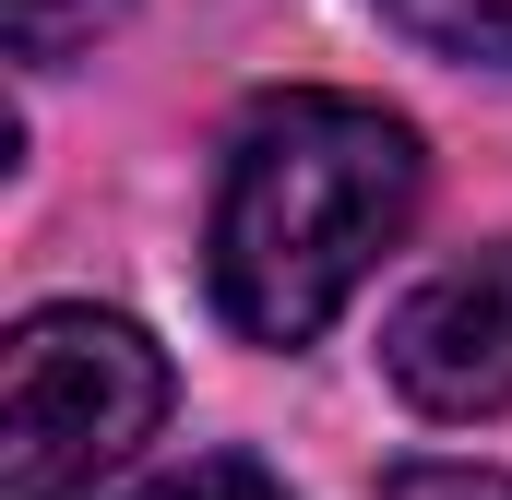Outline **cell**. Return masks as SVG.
<instances>
[{
    "label": "cell",
    "mask_w": 512,
    "mask_h": 500,
    "mask_svg": "<svg viewBox=\"0 0 512 500\" xmlns=\"http://www.w3.org/2000/svg\"><path fill=\"white\" fill-rule=\"evenodd\" d=\"M417 203H429V155L393 108L262 96L215 179V239H203L215 310L251 346H310L358 298V274L417 227Z\"/></svg>",
    "instance_id": "6da1fadb"
},
{
    "label": "cell",
    "mask_w": 512,
    "mask_h": 500,
    "mask_svg": "<svg viewBox=\"0 0 512 500\" xmlns=\"http://www.w3.org/2000/svg\"><path fill=\"white\" fill-rule=\"evenodd\" d=\"M167 358L120 310H24L0 358V500H72L96 465L155 441Z\"/></svg>",
    "instance_id": "7a4b0ae2"
},
{
    "label": "cell",
    "mask_w": 512,
    "mask_h": 500,
    "mask_svg": "<svg viewBox=\"0 0 512 500\" xmlns=\"http://www.w3.org/2000/svg\"><path fill=\"white\" fill-rule=\"evenodd\" d=\"M382 370L417 417H501L512 405V239L429 274L382 322Z\"/></svg>",
    "instance_id": "3957f363"
},
{
    "label": "cell",
    "mask_w": 512,
    "mask_h": 500,
    "mask_svg": "<svg viewBox=\"0 0 512 500\" xmlns=\"http://www.w3.org/2000/svg\"><path fill=\"white\" fill-rule=\"evenodd\" d=\"M120 12L131 0H0V48H12L24 72H60V60H84Z\"/></svg>",
    "instance_id": "277c9868"
},
{
    "label": "cell",
    "mask_w": 512,
    "mask_h": 500,
    "mask_svg": "<svg viewBox=\"0 0 512 500\" xmlns=\"http://www.w3.org/2000/svg\"><path fill=\"white\" fill-rule=\"evenodd\" d=\"M382 12L441 60H501L512 72V0H382Z\"/></svg>",
    "instance_id": "5b68a950"
},
{
    "label": "cell",
    "mask_w": 512,
    "mask_h": 500,
    "mask_svg": "<svg viewBox=\"0 0 512 500\" xmlns=\"http://www.w3.org/2000/svg\"><path fill=\"white\" fill-rule=\"evenodd\" d=\"M131 500H286V489L262 477L251 453H191V465H167V477H143Z\"/></svg>",
    "instance_id": "8992f818"
},
{
    "label": "cell",
    "mask_w": 512,
    "mask_h": 500,
    "mask_svg": "<svg viewBox=\"0 0 512 500\" xmlns=\"http://www.w3.org/2000/svg\"><path fill=\"white\" fill-rule=\"evenodd\" d=\"M393 500H512V477H465V465H417V477H393Z\"/></svg>",
    "instance_id": "52a82bcc"
}]
</instances>
